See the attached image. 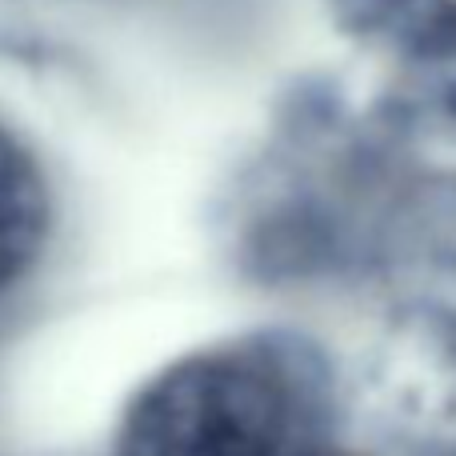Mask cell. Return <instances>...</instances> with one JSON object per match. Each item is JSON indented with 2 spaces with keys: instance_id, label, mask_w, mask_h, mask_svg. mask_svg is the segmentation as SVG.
<instances>
[{
  "instance_id": "8992f818",
  "label": "cell",
  "mask_w": 456,
  "mask_h": 456,
  "mask_svg": "<svg viewBox=\"0 0 456 456\" xmlns=\"http://www.w3.org/2000/svg\"><path fill=\"white\" fill-rule=\"evenodd\" d=\"M284 456H353V452H337V449H292Z\"/></svg>"
},
{
  "instance_id": "6da1fadb",
  "label": "cell",
  "mask_w": 456,
  "mask_h": 456,
  "mask_svg": "<svg viewBox=\"0 0 456 456\" xmlns=\"http://www.w3.org/2000/svg\"><path fill=\"white\" fill-rule=\"evenodd\" d=\"M289 144L273 149L240 200V248L268 276L380 265L417 181L372 125L297 117Z\"/></svg>"
},
{
  "instance_id": "277c9868",
  "label": "cell",
  "mask_w": 456,
  "mask_h": 456,
  "mask_svg": "<svg viewBox=\"0 0 456 456\" xmlns=\"http://www.w3.org/2000/svg\"><path fill=\"white\" fill-rule=\"evenodd\" d=\"M345 37L393 69L396 104L456 120V0H329Z\"/></svg>"
},
{
  "instance_id": "3957f363",
  "label": "cell",
  "mask_w": 456,
  "mask_h": 456,
  "mask_svg": "<svg viewBox=\"0 0 456 456\" xmlns=\"http://www.w3.org/2000/svg\"><path fill=\"white\" fill-rule=\"evenodd\" d=\"M380 268L396 292L380 404L417 452L456 456V176L417 184Z\"/></svg>"
},
{
  "instance_id": "7a4b0ae2",
  "label": "cell",
  "mask_w": 456,
  "mask_h": 456,
  "mask_svg": "<svg viewBox=\"0 0 456 456\" xmlns=\"http://www.w3.org/2000/svg\"><path fill=\"white\" fill-rule=\"evenodd\" d=\"M324 396L292 340H228L160 369L128 401L112 456H284Z\"/></svg>"
},
{
  "instance_id": "5b68a950",
  "label": "cell",
  "mask_w": 456,
  "mask_h": 456,
  "mask_svg": "<svg viewBox=\"0 0 456 456\" xmlns=\"http://www.w3.org/2000/svg\"><path fill=\"white\" fill-rule=\"evenodd\" d=\"M53 197L32 152L0 128V289L16 284L45 252Z\"/></svg>"
}]
</instances>
